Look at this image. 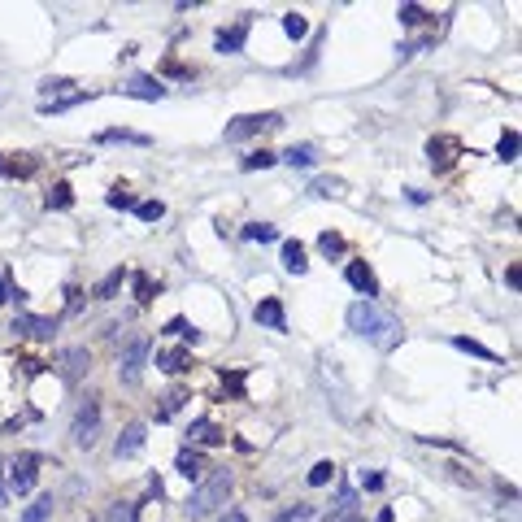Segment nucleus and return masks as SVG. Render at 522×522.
Segmentation results:
<instances>
[{"label": "nucleus", "mask_w": 522, "mask_h": 522, "mask_svg": "<svg viewBox=\"0 0 522 522\" xmlns=\"http://www.w3.org/2000/svg\"><path fill=\"white\" fill-rule=\"evenodd\" d=\"M231 492H235V475H231V470H205V475L196 479L192 496L183 501V514H188L192 522H201L209 514H218V509L231 501Z\"/></svg>", "instance_id": "obj_1"}, {"label": "nucleus", "mask_w": 522, "mask_h": 522, "mask_svg": "<svg viewBox=\"0 0 522 522\" xmlns=\"http://www.w3.org/2000/svg\"><path fill=\"white\" fill-rule=\"evenodd\" d=\"M279 161H288L292 170H305V166H314L318 161V148L314 144H292L288 153H279Z\"/></svg>", "instance_id": "obj_22"}, {"label": "nucleus", "mask_w": 522, "mask_h": 522, "mask_svg": "<svg viewBox=\"0 0 522 522\" xmlns=\"http://www.w3.org/2000/svg\"><path fill=\"white\" fill-rule=\"evenodd\" d=\"M335 479V466L331 462H318L314 470H309V488H322V483H331Z\"/></svg>", "instance_id": "obj_36"}, {"label": "nucleus", "mask_w": 522, "mask_h": 522, "mask_svg": "<svg viewBox=\"0 0 522 522\" xmlns=\"http://www.w3.org/2000/svg\"><path fill=\"white\" fill-rule=\"evenodd\" d=\"M9 466V488H14L18 496H27L35 488V479H40V453H18Z\"/></svg>", "instance_id": "obj_6"}, {"label": "nucleus", "mask_w": 522, "mask_h": 522, "mask_svg": "<svg viewBox=\"0 0 522 522\" xmlns=\"http://www.w3.org/2000/svg\"><path fill=\"white\" fill-rule=\"evenodd\" d=\"M0 505H9V483H5V457H0Z\"/></svg>", "instance_id": "obj_44"}, {"label": "nucleus", "mask_w": 522, "mask_h": 522, "mask_svg": "<svg viewBox=\"0 0 522 522\" xmlns=\"http://www.w3.org/2000/svg\"><path fill=\"white\" fill-rule=\"evenodd\" d=\"M348 331L366 335V340H375V344H396L401 322H396L388 309H379L375 301H357V305H348Z\"/></svg>", "instance_id": "obj_2"}, {"label": "nucleus", "mask_w": 522, "mask_h": 522, "mask_svg": "<svg viewBox=\"0 0 522 522\" xmlns=\"http://www.w3.org/2000/svg\"><path fill=\"white\" fill-rule=\"evenodd\" d=\"M457 153H462V144L453 140V135H435V140L427 144V157H431V170H449Z\"/></svg>", "instance_id": "obj_11"}, {"label": "nucleus", "mask_w": 522, "mask_h": 522, "mask_svg": "<svg viewBox=\"0 0 522 522\" xmlns=\"http://www.w3.org/2000/svg\"><path fill=\"white\" fill-rule=\"evenodd\" d=\"M14 296H22V292H14V288H9V279L0 275V305H5V301H14Z\"/></svg>", "instance_id": "obj_43"}, {"label": "nucleus", "mask_w": 522, "mask_h": 522, "mask_svg": "<svg viewBox=\"0 0 522 522\" xmlns=\"http://www.w3.org/2000/svg\"><path fill=\"white\" fill-rule=\"evenodd\" d=\"M66 87H74V83H70V79H44V83H40V92H44V96H61Z\"/></svg>", "instance_id": "obj_41"}, {"label": "nucleus", "mask_w": 522, "mask_h": 522, "mask_svg": "<svg viewBox=\"0 0 522 522\" xmlns=\"http://www.w3.org/2000/svg\"><path fill=\"white\" fill-rule=\"evenodd\" d=\"M174 470H179L183 479L196 483V479H201L205 470H209V466H205V453L196 449V444H188V449H179V457H174Z\"/></svg>", "instance_id": "obj_14"}, {"label": "nucleus", "mask_w": 522, "mask_h": 522, "mask_svg": "<svg viewBox=\"0 0 522 522\" xmlns=\"http://www.w3.org/2000/svg\"><path fill=\"white\" fill-rule=\"evenodd\" d=\"M314 196H340L344 192V183L340 179H314V188H309Z\"/></svg>", "instance_id": "obj_39"}, {"label": "nucleus", "mask_w": 522, "mask_h": 522, "mask_svg": "<svg viewBox=\"0 0 522 522\" xmlns=\"http://www.w3.org/2000/svg\"><path fill=\"white\" fill-rule=\"evenodd\" d=\"M188 440L192 444H222V440H227V431H222L214 418H196L188 427Z\"/></svg>", "instance_id": "obj_17"}, {"label": "nucleus", "mask_w": 522, "mask_h": 522, "mask_svg": "<svg viewBox=\"0 0 522 522\" xmlns=\"http://www.w3.org/2000/svg\"><path fill=\"white\" fill-rule=\"evenodd\" d=\"M318 248H322V257H344V253H348L344 235H335V231H322V235H318Z\"/></svg>", "instance_id": "obj_26"}, {"label": "nucleus", "mask_w": 522, "mask_h": 522, "mask_svg": "<svg viewBox=\"0 0 522 522\" xmlns=\"http://www.w3.org/2000/svg\"><path fill=\"white\" fill-rule=\"evenodd\" d=\"M283 31H288L292 40H301V35L309 31V22H305V14H288V18H283Z\"/></svg>", "instance_id": "obj_38"}, {"label": "nucleus", "mask_w": 522, "mask_h": 522, "mask_svg": "<svg viewBox=\"0 0 522 522\" xmlns=\"http://www.w3.org/2000/svg\"><path fill=\"white\" fill-rule=\"evenodd\" d=\"M222 522H248V514H244V509H227V514H222Z\"/></svg>", "instance_id": "obj_47"}, {"label": "nucleus", "mask_w": 522, "mask_h": 522, "mask_svg": "<svg viewBox=\"0 0 522 522\" xmlns=\"http://www.w3.org/2000/svg\"><path fill=\"white\" fill-rule=\"evenodd\" d=\"M35 170H40V161L31 153H18V161H5V153H0V174H5V179H31Z\"/></svg>", "instance_id": "obj_18"}, {"label": "nucleus", "mask_w": 522, "mask_h": 522, "mask_svg": "<svg viewBox=\"0 0 522 522\" xmlns=\"http://www.w3.org/2000/svg\"><path fill=\"white\" fill-rule=\"evenodd\" d=\"M222 388H231V396H244V375L240 370H231V375L222 370Z\"/></svg>", "instance_id": "obj_40"}, {"label": "nucleus", "mask_w": 522, "mask_h": 522, "mask_svg": "<svg viewBox=\"0 0 522 522\" xmlns=\"http://www.w3.org/2000/svg\"><path fill=\"white\" fill-rule=\"evenodd\" d=\"M101 396H83L79 409H74V422H70V440H74V449H83V453H92L96 444H101Z\"/></svg>", "instance_id": "obj_3"}, {"label": "nucleus", "mask_w": 522, "mask_h": 522, "mask_svg": "<svg viewBox=\"0 0 522 522\" xmlns=\"http://www.w3.org/2000/svg\"><path fill=\"white\" fill-rule=\"evenodd\" d=\"M253 322H257V327H266V331H288V314H283V301H275V296L257 301Z\"/></svg>", "instance_id": "obj_9"}, {"label": "nucleus", "mask_w": 522, "mask_h": 522, "mask_svg": "<svg viewBox=\"0 0 522 522\" xmlns=\"http://www.w3.org/2000/svg\"><path fill=\"white\" fill-rule=\"evenodd\" d=\"M144 440H148V427L144 422H127V427H122V435L114 440V457L118 462H127V457H135L144 449Z\"/></svg>", "instance_id": "obj_8"}, {"label": "nucleus", "mask_w": 522, "mask_h": 522, "mask_svg": "<svg viewBox=\"0 0 522 522\" xmlns=\"http://www.w3.org/2000/svg\"><path fill=\"white\" fill-rule=\"evenodd\" d=\"M53 509H57V496L53 492H44V496H35V501L22 509V518L18 522H53Z\"/></svg>", "instance_id": "obj_19"}, {"label": "nucleus", "mask_w": 522, "mask_h": 522, "mask_svg": "<svg viewBox=\"0 0 522 522\" xmlns=\"http://www.w3.org/2000/svg\"><path fill=\"white\" fill-rule=\"evenodd\" d=\"M244 235H248V240H261V244L279 240V231L270 227V222H248V227H244Z\"/></svg>", "instance_id": "obj_30"}, {"label": "nucleus", "mask_w": 522, "mask_h": 522, "mask_svg": "<svg viewBox=\"0 0 522 522\" xmlns=\"http://www.w3.org/2000/svg\"><path fill=\"white\" fill-rule=\"evenodd\" d=\"M362 488L366 492H379L383 488V475H362Z\"/></svg>", "instance_id": "obj_45"}, {"label": "nucleus", "mask_w": 522, "mask_h": 522, "mask_svg": "<svg viewBox=\"0 0 522 522\" xmlns=\"http://www.w3.org/2000/svg\"><path fill=\"white\" fill-rule=\"evenodd\" d=\"M157 292H161V288H157V283H153V279H148L144 270H140V275H135V301H140V305H148Z\"/></svg>", "instance_id": "obj_29"}, {"label": "nucleus", "mask_w": 522, "mask_h": 522, "mask_svg": "<svg viewBox=\"0 0 522 522\" xmlns=\"http://www.w3.org/2000/svg\"><path fill=\"white\" fill-rule=\"evenodd\" d=\"M283 270H288V275H305V270H309L305 244H301V240H288V244H283Z\"/></svg>", "instance_id": "obj_21"}, {"label": "nucleus", "mask_w": 522, "mask_h": 522, "mask_svg": "<svg viewBox=\"0 0 522 522\" xmlns=\"http://www.w3.org/2000/svg\"><path fill=\"white\" fill-rule=\"evenodd\" d=\"M0 105H5V96H0Z\"/></svg>", "instance_id": "obj_48"}, {"label": "nucleus", "mask_w": 522, "mask_h": 522, "mask_svg": "<svg viewBox=\"0 0 522 522\" xmlns=\"http://www.w3.org/2000/svg\"><path fill=\"white\" fill-rule=\"evenodd\" d=\"M70 201H74V196H70V183H57V188L53 192H48V209H70Z\"/></svg>", "instance_id": "obj_34"}, {"label": "nucleus", "mask_w": 522, "mask_h": 522, "mask_svg": "<svg viewBox=\"0 0 522 522\" xmlns=\"http://www.w3.org/2000/svg\"><path fill=\"white\" fill-rule=\"evenodd\" d=\"M166 335H183V340H201V331H196V327H188V318H174L170 322V327H166Z\"/></svg>", "instance_id": "obj_37"}, {"label": "nucleus", "mask_w": 522, "mask_h": 522, "mask_svg": "<svg viewBox=\"0 0 522 522\" xmlns=\"http://www.w3.org/2000/svg\"><path fill=\"white\" fill-rule=\"evenodd\" d=\"M57 366H61V379L74 388V383H83V375L92 370V353H87V348H61Z\"/></svg>", "instance_id": "obj_7"}, {"label": "nucleus", "mask_w": 522, "mask_h": 522, "mask_svg": "<svg viewBox=\"0 0 522 522\" xmlns=\"http://www.w3.org/2000/svg\"><path fill=\"white\" fill-rule=\"evenodd\" d=\"M314 518V505H292V509H279L270 522H309Z\"/></svg>", "instance_id": "obj_27"}, {"label": "nucleus", "mask_w": 522, "mask_h": 522, "mask_svg": "<svg viewBox=\"0 0 522 522\" xmlns=\"http://www.w3.org/2000/svg\"><path fill=\"white\" fill-rule=\"evenodd\" d=\"M453 348H462V353H470V357H488V362H496V353H492V348H483L479 340H466V335H457Z\"/></svg>", "instance_id": "obj_31"}, {"label": "nucleus", "mask_w": 522, "mask_h": 522, "mask_svg": "<svg viewBox=\"0 0 522 522\" xmlns=\"http://www.w3.org/2000/svg\"><path fill=\"white\" fill-rule=\"evenodd\" d=\"M183 401H188V388H170L166 396H161V405H157V422H170L183 409Z\"/></svg>", "instance_id": "obj_23"}, {"label": "nucleus", "mask_w": 522, "mask_h": 522, "mask_svg": "<svg viewBox=\"0 0 522 522\" xmlns=\"http://www.w3.org/2000/svg\"><path fill=\"white\" fill-rule=\"evenodd\" d=\"M496 157L514 161L518 157V131H501V144H496Z\"/></svg>", "instance_id": "obj_32"}, {"label": "nucleus", "mask_w": 522, "mask_h": 522, "mask_svg": "<svg viewBox=\"0 0 522 522\" xmlns=\"http://www.w3.org/2000/svg\"><path fill=\"white\" fill-rule=\"evenodd\" d=\"M96 140H101V144H140V148L153 144V140H148V135H140V131H101Z\"/></svg>", "instance_id": "obj_24"}, {"label": "nucleus", "mask_w": 522, "mask_h": 522, "mask_svg": "<svg viewBox=\"0 0 522 522\" xmlns=\"http://www.w3.org/2000/svg\"><path fill=\"white\" fill-rule=\"evenodd\" d=\"M122 96H135V101H161L166 87H161V79H153V74H135V79L122 87Z\"/></svg>", "instance_id": "obj_13"}, {"label": "nucleus", "mask_w": 522, "mask_h": 522, "mask_svg": "<svg viewBox=\"0 0 522 522\" xmlns=\"http://www.w3.org/2000/svg\"><path fill=\"white\" fill-rule=\"evenodd\" d=\"M109 205H114V209H135V201H131V196L122 192V188H118V192H109Z\"/></svg>", "instance_id": "obj_42"}, {"label": "nucleus", "mask_w": 522, "mask_h": 522, "mask_svg": "<svg viewBox=\"0 0 522 522\" xmlns=\"http://www.w3.org/2000/svg\"><path fill=\"white\" fill-rule=\"evenodd\" d=\"M122 279H127V270H122V266H118V270H109V275H105L101 283H96V292H92V296H96V301H109V296H114V292L122 288Z\"/></svg>", "instance_id": "obj_25"}, {"label": "nucleus", "mask_w": 522, "mask_h": 522, "mask_svg": "<svg viewBox=\"0 0 522 522\" xmlns=\"http://www.w3.org/2000/svg\"><path fill=\"white\" fill-rule=\"evenodd\" d=\"M396 18H401V27H418V22H427V9L422 5H401L396 9Z\"/></svg>", "instance_id": "obj_33"}, {"label": "nucleus", "mask_w": 522, "mask_h": 522, "mask_svg": "<svg viewBox=\"0 0 522 522\" xmlns=\"http://www.w3.org/2000/svg\"><path fill=\"white\" fill-rule=\"evenodd\" d=\"M344 279H348V283H353V288H357V292H362V296H366V301H375V296H379V279H375V270H370V266H366V261H348V270H344Z\"/></svg>", "instance_id": "obj_12"}, {"label": "nucleus", "mask_w": 522, "mask_h": 522, "mask_svg": "<svg viewBox=\"0 0 522 522\" xmlns=\"http://www.w3.org/2000/svg\"><path fill=\"white\" fill-rule=\"evenodd\" d=\"M505 283H509V288H518V283H522V270L509 266V270H505Z\"/></svg>", "instance_id": "obj_46"}, {"label": "nucleus", "mask_w": 522, "mask_h": 522, "mask_svg": "<svg viewBox=\"0 0 522 522\" xmlns=\"http://www.w3.org/2000/svg\"><path fill=\"white\" fill-rule=\"evenodd\" d=\"M135 214H140V222H157V218H166V205L161 201H140L135 205Z\"/></svg>", "instance_id": "obj_35"}, {"label": "nucleus", "mask_w": 522, "mask_h": 522, "mask_svg": "<svg viewBox=\"0 0 522 522\" xmlns=\"http://www.w3.org/2000/svg\"><path fill=\"white\" fill-rule=\"evenodd\" d=\"M248 31H253V22H248V18H240L231 31H218L214 48H218V53H244V40H248Z\"/></svg>", "instance_id": "obj_15"}, {"label": "nucleus", "mask_w": 522, "mask_h": 522, "mask_svg": "<svg viewBox=\"0 0 522 522\" xmlns=\"http://www.w3.org/2000/svg\"><path fill=\"white\" fill-rule=\"evenodd\" d=\"M148 353H153L148 335H131V340H127V353H122V366H118V383H127V388H135V383H140V375H144Z\"/></svg>", "instance_id": "obj_4"}, {"label": "nucleus", "mask_w": 522, "mask_h": 522, "mask_svg": "<svg viewBox=\"0 0 522 522\" xmlns=\"http://www.w3.org/2000/svg\"><path fill=\"white\" fill-rule=\"evenodd\" d=\"M192 353L188 348H161L157 353V370H166V375H183V370H192Z\"/></svg>", "instance_id": "obj_16"}, {"label": "nucleus", "mask_w": 522, "mask_h": 522, "mask_svg": "<svg viewBox=\"0 0 522 522\" xmlns=\"http://www.w3.org/2000/svg\"><path fill=\"white\" fill-rule=\"evenodd\" d=\"M275 161H279L275 153H266V148H257V153H248V157L240 161V166H244V170H270V166H275Z\"/></svg>", "instance_id": "obj_28"}, {"label": "nucleus", "mask_w": 522, "mask_h": 522, "mask_svg": "<svg viewBox=\"0 0 522 522\" xmlns=\"http://www.w3.org/2000/svg\"><path fill=\"white\" fill-rule=\"evenodd\" d=\"M283 127V114H240V118H231L227 122V140L235 144V140H253V135H261V131H279Z\"/></svg>", "instance_id": "obj_5"}, {"label": "nucleus", "mask_w": 522, "mask_h": 522, "mask_svg": "<svg viewBox=\"0 0 522 522\" xmlns=\"http://www.w3.org/2000/svg\"><path fill=\"white\" fill-rule=\"evenodd\" d=\"M327 522H366L362 514H357V496H353V488L340 492V501H335V509L327 514Z\"/></svg>", "instance_id": "obj_20"}, {"label": "nucleus", "mask_w": 522, "mask_h": 522, "mask_svg": "<svg viewBox=\"0 0 522 522\" xmlns=\"http://www.w3.org/2000/svg\"><path fill=\"white\" fill-rule=\"evenodd\" d=\"M9 331H18V335H31V340H53V331H57V318L18 314V318H14V327H9Z\"/></svg>", "instance_id": "obj_10"}]
</instances>
